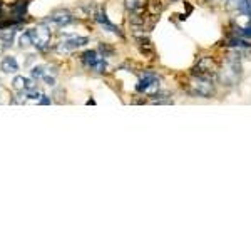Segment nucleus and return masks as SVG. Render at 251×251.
<instances>
[{"instance_id": "3", "label": "nucleus", "mask_w": 251, "mask_h": 251, "mask_svg": "<svg viewBox=\"0 0 251 251\" xmlns=\"http://www.w3.org/2000/svg\"><path fill=\"white\" fill-rule=\"evenodd\" d=\"M81 59H82L84 65L94 69L96 72H101V74L105 72V69H107V62H105V59L104 57H101L96 50H86V52L82 54Z\"/></svg>"}, {"instance_id": "10", "label": "nucleus", "mask_w": 251, "mask_h": 251, "mask_svg": "<svg viewBox=\"0 0 251 251\" xmlns=\"http://www.w3.org/2000/svg\"><path fill=\"white\" fill-rule=\"evenodd\" d=\"M25 12H27V2H19V3H15V5L12 7V14L14 15L17 17V19H20L22 20V17L25 15Z\"/></svg>"}, {"instance_id": "7", "label": "nucleus", "mask_w": 251, "mask_h": 251, "mask_svg": "<svg viewBox=\"0 0 251 251\" xmlns=\"http://www.w3.org/2000/svg\"><path fill=\"white\" fill-rule=\"evenodd\" d=\"M96 20L99 22L103 27L107 29L109 32H114V34L121 35V30H119V27H116L114 24H111V20L107 19V15H105V12H103V10H99V12H96Z\"/></svg>"}, {"instance_id": "8", "label": "nucleus", "mask_w": 251, "mask_h": 251, "mask_svg": "<svg viewBox=\"0 0 251 251\" xmlns=\"http://www.w3.org/2000/svg\"><path fill=\"white\" fill-rule=\"evenodd\" d=\"M2 71L5 72V74H15L17 71H19V64H17L15 57H5V59L2 60Z\"/></svg>"}, {"instance_id": "12", "label": "nucleus", "mask_w": 251, "mask_h": 251, "mask_svg": "<svg viewBox=\"0 0 251 251\" xmlns=\"http://www.w3.org/2000/svg\"><path fill=\"white\" fill-rule=\"evenodd\" d=\"M45 74H47V71L44 65H37V67L32 69V77L34 79H44V75Z\"/></svg>"}, {"instance_id": "5", "label": "nucleus", "mask_w": 251, "mask_h": 251, "mask_svg": "<svg viewBox=\"0 0 251 251\" xmlns=\"http://www.w3.org/2000/svg\"><path fill=\"white\" fill-rule=\"evenodd\" d=\"M87 42H89L87 37H69L60 42L59 50L60 52H72V50H77L81 49V47H84Z\"/></svg>"}, {"instance_id": "13", "label": "nucleus", "mask_w": 251, "mask_h": 251, "mask_svg": "<svg viewBox=\"0 0 251 251\" xmlns=\"http://www.w3.org/2000/svg\"><path fill=\"white\" fill-rule=\"evenodd\" d=\"M126 7L131 10V12H134V10H137L141 7V3H143V0H124Z\"/></svg>"}, {"instance_id": "9", "label": "nucleus", "mask_w": 251, "mask_h": 251, "mask_svg": "<svg viewBox=\"0 0 251 251\" xmlns=\"http://www.w3.org/2000/svg\"><path fill=\"white\" fill-rule=\"evenodd\" d=\"M14 35H15V29H14V25H12V27H9V29H3V30H0V39H2V41L5 42L7 45H10V44H12Z\"/></svg>"}, {"instance_id": "18", "label": "nucleus", "mask_w": 251, "mask_h": 251, "mask_svg": "<svg viewBox=\"0 0 251 251\" xmlns=\"http://www.w3.org/2000/svg\"><path fill=\"white\" fill-rule=\"evenodd\" d=\"M3 17V14H2V2H0V19Z\"/></svg>"}, {"instance_id": "16", "label": "nucleus", "mask_w": 251, "mask_h": 251, "mask_svg": "<svg viewBox=\"0 0 251 251\" xmlns=\"http://www.w3.org/2000/svg\"><path fill=\"white\" fill-rule=\"evenodd\" d=\"M39 104H50V99L47 96H42L41 101H39Z\"/></svg>"}, {"instance_id": "6", "label": "nucleus", "mask_w": 251, "mask_h": 251, "mask_svg": "<svg viewBox=\"0 0 251 251\" xmlns=\"http://www.w3.org/2000/svg\"><path fill=\"white\" fill-rule=\"evenodd\" d=\"M49 22L56 25V27H65V25H69L72 22V15L67 10H56L54 14H50Z\"/></svg>"}, {"instance_id": "11", "label": "nucleus", "mask_w": 251, "mask_h": 251, "mask_svg": "<svg viewBox=\"0 0 251 251\" xmlns=\"http://www.w3.org/2000/svg\"><path fill=\"white\" fill-rule=\"evenodd\" d=\"M25 86H27V79L22 77V75H15L12 81V87L15 90H25Z\"/></svg>"}, {"instance_id": "1", "label": "nucleus", "mask_w": 251, "mask_h": 251, "mask_svg": "<svg viewBox=\"0 0 251 251\" xmlns=\"http://www.w3.org/2000/svg\"><path fill=\"white\" fill-rule=\"evenodd\" d=\"M159 87H161V79L152 72H146V74L141 75L136 89L137 92L146 94V96H156L159 92Z\"/></svg>"}, {"instance_id": "2", "label": "nucleus", "mask_w": 251, "mask_h": 251, "mask_svg": "<svg viewBox=\"0 0 251 251\" xmlns=\"http://www.w3.org/2000/svg\"><path fill=\"white\" fill-rule=\"evenodd\" d=\"M32 39V45H35L39 50H44L50 42V29L45 24H41L37 27H34L32 30H29Z\"/></svg>"}, {"instance_id": "15", "label": "nucleus", "mask_w": 251, "mask_h": 251, "mask_svg": "<svg viewBox=\"0 0 251 251\" xmlns=\"http://www.w3.org/2000/svg\"><path fill=\"white\" fill-rule=\"evenodd\" d=\"M245 14L251 15V0H245Z\"/></svg>"}, {"instance_id": "4", "label": "nucleus", "mask_w": 251, "mask_h": 251, "mask_svg": "<svg viewBox=\"0 0 251 251\" xmlns=\"http://www.w3.org/2000/svg\"><path fill=\"white\" fill-rule=\"evenodd\" d=\"M191 90L192 94H196V96H203V97H209L213 96L214 92V87H213V82H211V79L208 77H194L191 81Z\"/></svg>"}, {"instance_id": "17", "label": "nucleus", "mask_w": 251, "mask_h": 251, "mask_svg": "<svg viewBox=\"0 0 251 251\" xmlns=\"http://www.w3.org/2000/svg\"><path fill=\"white\" fill-rule=\"evenodd\" d=\"M7 47H9V45H7V44H5V42H3V41H2V39H0V54H2V52H3V50H5V49H7Z\"/></svg>"}, {"instance_id": "14", "label": "nucleus", "mask_w": 251, "mask_h": 251, "mask_svg": "<svg viewBox=\"0 0 251 251\" xmlns=\"http://www.w3.org/2000/svg\"><path fill=\"white\" fill-rule=\"evenodd\" d=\"M19 42H20V47L24 49V47H29L32 44V39H30V34L29 32H25V34H22L20 35V39H19Z\"/></svg>"}]
</instances>
